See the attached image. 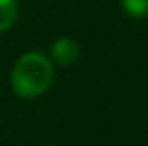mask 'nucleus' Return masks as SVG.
I'll return each instance as SVG.
<instances>
[{"label":"nucleus","mask_w":148,"mask_h":146,"mask_svg":"<svg viewBox=\"0 0 148 146\" xmlns=\"http://www.w3.org/2000/svg\"><path fill=\"white\" fill-rule=\"evenodd\" d=\"M54 80V66L42 52L22 54L10 74V84L14 94L20 98H36L44 94Z\"/></svg>","instance_id":"1"},{"label":"nucleus","mask_w":148,"mask_h":146,"mask_svg":"<svg viewBox=\"0 0 148 146\" xmlns=\"http://www.w3.org/2000/svg\"><path fill=\"white\" fill-rule=\"evenodd\" d=\"M50 58L58 66H70L80 58V46L74 38H68V36L56 38L50 46Z\"/></svg>","instance_id":"2"},{"label":"nucleus","mask_w":148,"mask_h":146,"mask_svg":"<svg viewBox=\"0 0 148 146\" xmlns=\"http://www.w3.org/2000/svg\"><path fill=\"white\" fill-rule=\"evenodd\" d=\"M18 18V0H0V32L10 30Z\"/></svg>","instance_id":"3"},{"label":"nucleus","mask_w":148,"mask_h":146,"mask_svg":"<svg viewBox=\"0 0 148 146\" xmlns=\"http://www.w3.org/2000/svg\"><path fill=\"white\" fill-rule=\"evenodd\" d=\"M124 12L132 18H146L148 16V0H120Z\"/></svg>","instance_id":"4"}]
</instances>
